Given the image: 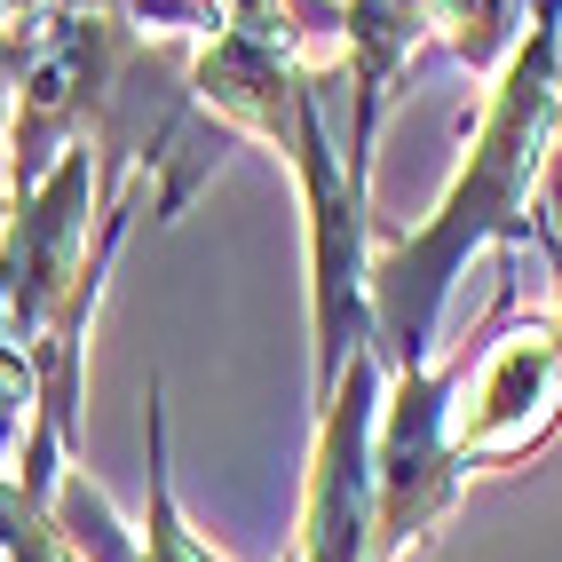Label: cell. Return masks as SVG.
I'll return each instance as SVG.
<instances>
[{
  "label": "cell",
  "mask_w": 562,
  "mask_h": 562,
  "mask_svg": "<svg viewBox=\"0 0 562 562\" xmlns=\"http://www.w3.org/2000/svg\"><path fill=\"white\" fill-rule=\"evenodd\" d=\"M562 0H539L522 48L483 88L468 159L420 231H372V349L389 372H420L436 349L452 278L483 246H531L539 214L562 206Z\"/></svg>",
  "instance_id": "6da1fadb"
},
{
  "label": "cell",
  "mask_w": 562,
  "mask_h": 562,
  "mask_svg": "<svg viewBox=\"0 0 562 562\" xmlns=\"http://www.w3.org/2000/svg\"><path fill=\"white\" fill-rule=\"evenodd\" d=\"M452 404H460V364H420L389 372L381 428H372V492H381V562L420 554L443 515L460 507L468 468L452 443Z\"/></svg>",
  "instance_id": "7a4b0ae2"
},
{
  "label": "cell",
  "mask_w": 562,
  "mask_h": 562,
  "mask_svg": "<svg viewBox=\"0 0 562 562\" xmlns=\"http://www.w3.org/2000/svg\"><path fill=\"white\" fill-rule=\"evenodd\" d=\"M381 396H389L381 349H364L341 381L317 396L302 539H293L285 562H381V492H372V428H381Z\"/></svg>",
  "instance_id": "3957f363"
},
{
  "label": "cell",
  "mask_w": 562,
  "mask_h": 562,
  "mask_svg": "<svg viewBox=\"0 0 562 562\" xmlns=\"http://www.w3.org/2000/svg\"><path fill=\"white\" fill-rule=\"evenodd\" d=\"M562 428V325L554 310L515 325L507 341H492V357L475 364L468 404H452V443L460 468H515L547 452Z\"/></svg>",
  "instance_id": "277c9868"
},
{
  "label": "cell",
  "mask_w": 562,
  "mask_h": 562,
  "mask_svg": "<svg viewBox=\"0 0 562 562\" xmlns=\"http://www.w3.org/2000/svg\"><path fill=\"white\" fill-rule=\"evenodd\" d=\"M539 0H436V41L468 64V80H499L507 56L522 48Z\"/></svg>",
  "instance_id": "5b68a950"
},
{
  "label": "cell",
  "mask_w": 562,
  "mask_h": 562,
  "mask_svg": "<svg viewBox=\"0 0 562 562\" xmlns=\"http://www.w3.org/2000/svg\"><path fill=\"white\" fill-rule=\"evenodd\" d=\"M143 562H222L191 531L182 499H175V475H167V396H159V381H151V499H143Z\"/></svg>",
  "instance_id": "8992f818"
},
{
  "label": "cell",
  "mask_w": 562,
  "mask_h": 562,
  "mask_svg": "<svg viewBox=\"0 0 562 562\" xmlns=\"http://www.w3.org/2000/svg\"><path fill=\"white\" fill-rule=\"evenodd\" d=\"M539 246H547V278H554V325H562V206L539 214Z\"/></svg>",
  "instance_id": "52a82bcc"
},
{
  "label": "cell",
  "mask_w": 562,
  "mask_h": 562,
  "mask_svg": "<svg viewBox=\"0 0 562 562\" xmlns=\"http://www.w3.org/2000/svg\"><path fill=\"white\" fill-rule=\"evenodd\" d=\"M554 71H562V48H554Z\"/></svg>",
  "instance_id": "ba28073f"
}]
</instances>
